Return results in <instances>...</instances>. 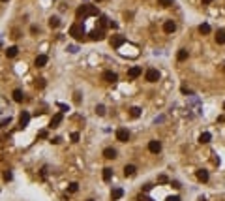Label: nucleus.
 Returning <instances> with one entry per match:
<instances>
[{"label": "nucleus", "instance_id": "22", "mask_svg": "<svg viewBox=\"0 0 225 201\" xmlns=\"http://www.w3.org/2000/svg\"><path fill=\"white\" fill-rule=\"evenodd\" d=\"M189 57V53H188V49H180L178 51V55H177V58H178V62H184L186 58Z\"/></svg>", "mask_w": 225, "mask_h": 201}, {"label": "nucleus", "instance_id": "25", "mask_svg": "<svg viewBox=\"0 0 225 201\" xmlns=\"http://www.w3.org/2000/svg\"><path fill=\"white\" fill-rule=\"evenodd\" d=\"M210 30H212V28H210L208 23H203V25L199 26V32H201V34H210Z\"/></svg>", "mask_w": 225, "mask_h": 201}, {"label": "nucleus", "instance_id": "40", "mask_svg": "<svg viewBox=\"0 0 225 201\" xmlns=\"http://www.w3.org/2000/svg\"><path fill=\"white\" fill-rule=\"evenodd\" d=\"M167 201H180L178 196H171V197H167Z\"/></svg>", "mask_w": 225, "mask_h": 201}, {"label": "nucleus", "instance_id": "9", "mask_svg": "<svg viewBox=\"0 0 225 201\" xmlns=\"http://www.w3.org/2000/svg\"><path fill=\"white\" fill-rule=\"evenodd\" d=\"M174 30H177V23L174 21H165L163 23V32L165 34H173Z\"/></svg>", "mask_w": 225, "mask_h": 201}, {"label": "nucleus", "instance_id": "42", "mask_svg": "<svg viewBox=\"0 0 225 201\" xmlns=\"http://www.w3.org/2000/svg\"><path fill=\"white\" fill-rule=\"evenodd\" d=\"M58 107H60L62 111H69V109H68V105H64V103H58Z\"/></svg>", "mask_w": 225, "mask_h": 201}, {"label": "nucleus", "instance_id": "17", "mask_svg": "<svg viewBox=\"0 0 225 201\" xmlns=\"http://www.w3.org/2000/svg\"><path fill=\"white\" fill-rule=\"evenodd\" d=\"M17 53H19V47L17 45H11V47H8V51H6V57L13 58V57H17Z\"/></svg>", "mask_w": 225, "mask_h": 201}, {"label": "nucleus", "instance_id": "49", "mask_svg": "<svg viewBox=\"0 0 225 201\" xmlns=\"http://www.w3.org/2000/svg\"><path fill=\"white\" fill-rule=\"evenodd\" d=\"M223 109H225V103H223Z\"/></svg>", "mask_w": 225, "mask_h": 201}, {"label": "nucleus", "instance_id": "19", "mask_svg": "<svg viewBox=\"0 0 225 201\" xmlns=\"http://www.w3.org/2000/svg\"><path fill=\"white\" fill-rule=\"evenodd\" d=\"M135 171H137V167H135V165H126V167H124V175L126 177H133V175H135Z\"/></svg>", "mask_w": 225, "mask_h": 201}, {"label": "nucleus", "instance_id": "48", "mask_svg": "<svg viewBox=\"0 0 225 201\" xmlns=\"http://www.w3.org/2000/svg\"><path fill=\"white\" fill-rule=\"evenodd\" d=\"M86 201H94V199H86Z\"/></svg>", "mask_w": 225, "mask_h": 201}, {"label": "nucleus", "instance_id": "27", "mask_svg": "<svg viewBox=\"0 0 225 201\" xmlns=\"http://www.w3.org/2000/svg\"><path fill=\"white\" fill-rule=\"evenodd\" d=\"M158 4L161 8H169V6H173V0H158Z\"/></svg>", "mask_w": 225, "mask_h": 201}, {"label": "nucleus", "instance_id": "11", "mask_svg": "<svg viewBox=\"0 0 225 201\" xmlns=\"http://www.w3.org/2000/svg\"><path fill=\"white\" fill-rule=\"evenodd\" d=\"M141 73H143V70H141L139 66H133V68H130V70H128V77H130V79H137Z\"/></svg>", "mask_w": 225, "mask_h": 201}, {"label": "nucleus", "instance_id": "47", "mask_svg": "<svg viewBox=\"0 0 225 201\" xmlns=\"http://www.w3.org/2000/svg\"><path fill=\"white\" fill-rule=\"evenodd\" d=\"M0 2H8V0H0Z\"/></svg>", "mask_w": 225, "mask_h": 201}, {"label": "nucleus", "instance_id": "39", "mask_svg": "<svg viewBox=\"0 0 225 201\" xmlns=\"http://www.w3.org/2000/svg\"><path fill=\"white\" fill-rule=\"evenodd\" d=\"M137 201H152V199H148L146 196H139V197H137Z\"/></svg>", "mask_w": 225, "mask_h": 201}, {"label": "nucleus", "instance_id": "41", "mask_svg": "<svg viewBox=\"0 0 225 201\" xmlns=\"http://www.w3.org/2000/svg\"><path fill=\"white\" fill-rule=\"evenodd\" d=\"M30 32H32V34H36V32H39V28H38V26H36V25H34V26H32V28H30Z\"/></svg>", "mask_w": 225, "mask_h": 201}, {"label": "nucleus", "instance_id": "15", "mask_svg": "<svg viewBox=\"0 0 225 201\" xmlns=\"http://www.w3.org/2000/svg\"><path fill=\"white\" fill-rule=\"evenodd\" d=\"M195 175H197V179H199L201 182H208V171L206 169H199Z\"/></svg>", "mask_w": 225, "mask_h": 201}, {"label": "nucleus", "instance_id": "1", "mask_svg": "<svg viewBox=\"0 0 225 201\" xmlns=\"http://www.w3.org/2000/svg\"><path fill=\"white\" fill-rule=\"evenodd\" d=\"M69 36H73L75 40H83L84 38V25H81V23H75V25H72L69 26Z\"/></svg>", "mask_w": 225, "mask_h": 201}, {"label": "nucleus", "instance_id": "32", "mask_svg": "<svg viewBox=\"0 0 225 201\" xmlns=\"http://www.w3.org/2000/svg\"><path fill=\"white\" fill-rule=\"evenodd\" d=\"M180 90H182V94H193V90H191V88H188V87H182Z\"/></svg>", "mask_w": 225, "mask_h": 201}, {"label": "nucleus", "instance_id": "4", "mask_svg": "<svg viewBox=\"0 0 225 201\" xmlns=\"http://www.w3.org/2000/svg\"><path fill=\"white\" fill-rule=\"evenodd\" d=\"M116 139L120 141V143H128V139H130V132L126 130V128H118V130H116Z\"/></svg>", "mask_w": 225, "mask_h": 201}, {"label": "nucleus", "instance_id": "14", "mask_svg": "<svg viewBox=\"0 0 225 201\" xmlns=\"http://www.w3.org/2000/svg\"><path fill=\"white\" fill-rule=\"evenodd\" d=\"M60 122H62V113H56L53 119H51V122H49V126H51V128H58Z\"/></svg>", "mask_w": 225, "mask_h": 201}, {"label": "nucleus", "instance_id": "36", "mask_svg": "<svg viewBox=\"0 0 225 201\" xmlns=\"http://www.w3.org/2000/svg\"><path fill=\"white\" fill-rule=\"evenodd\" d=\"M73 100H75V103H79V102H81V94L75 92V94H73Z\"/></svg>", "mask_w": 225, "mask_h": 201}, {"label": "nucleus", "instance_id": "38", "mask_svg": "<svg viewBox=\"0 0 225 201\" xmlns=\"http://www.w3.org/2000/svg\"><path fill=\"white\" fill-rule=\"evenodd\" d=\"M60 141H62V137H54V139H51V143H53V145H58Z\"/></svg>", "mask_w": 225, "mask_h": 201}, {"label": "nucleus", "instance_id": "46", "mask_svg": "<svg viewBox=\"0 0 225 201\" xmlns=\"http://www.w3.org/2000/svg\"><path fill=\"white\" fill-rule=\"evenodd\" d=\"M223 72H225V62H223Z\"/></svg>", "mask_w": 225, "mask_h": 201}, {"label": "nucleus", "instance_id": "24", "mask_svg": "<svg viewBox=\"0 0 225 201\" xmlns=\"http://www.w3.org/2000/svg\"><path fill=\"white\" fill-rule=\"evenodd\" d=\"M130 115H131V119H139V117H141V107H131L130 109Z\"/></svg>", "mask_w": 225, "mask_h": 201}, {"label": "nucleus", "instance_id": "34", "mask_svg": "<svg viewBox=\"0 0 225 201\" xmlns=\"http://www.w3.org/2000/svg\"><path fill=\"white\" fill-rule=\"evenodd\" d=\"M107 21H109V19L105 17V15H101V17H100V23H101V26H105V25H107Z\"/></svg>", "mask_w": 225, "mask_h": 201}, {"label": "nucleus", "instance_id": "35", "mask_svg": "<svg viewBox=\"0 0 225 201\" xmlns=\"http://www.w3.org/2000/svg\"><path fill=\"white\" fill-rule=\"evenodd\" d=\"M68 51H69V53H77L79 49H77V45H69V47H68Z\"/></svg>", "mask_w": 225, "mask_h": 201}, {"label": "nucleus", "instance_id": "12", "mask_svg": "<svg viewBox=\"0 0 225 201\" xmlns=\"http://www.w3.org/2000/svg\"><path fill=\"white\" fill-rule=\"evenodd\" d=\"M47 62H49L47 55H38V57H36V68H43V66H47Z\"/></svg>", "mask_w": 225, "mask_h": 201}, {"label": "nucleus", "instance_id": "44", "mask_svg": "<svg viewBox=\"0 0 225 201\" xmlns=\"http://www.w3.org/2000/svg\"><path fill=\"white\" fill-rule=\"evenodd\" d=\"M171 184H173V186H174V188H180V182H178V181H173V182H171Z\"/></svg>", "mask_w": 225, "mask_h": 201}, {"label": "nucleus", "instance_id": "10", "mask_svg": "<svg viewBox=\"0 0 225 201\" xmlns=\"http://www.w3.org/2000/svg\"><path fill=\"white\" fill-rule=\"evenodd\" d=\"M28 122H30V115H28L26 111H23V113H21V117H19V126H21V128H26Z\"/></svg>", "mask_w": 225, "mask_h": 201}, {"label": "nucleus", "instance_id": "26", "mask_svg": "<svg viewBox=\"0 0 225 201\" xmlns=\"http://www.w3.org/2000/svg\"><path fill=\"white\" fill-rule=\"evenodd\" d=\"M58 25H60V19L58 17H51V19H49V26H51V28H56Z\"/></svg>", "mask_w": 225, "mask_h": 201}, {"label": "nucleus", "instance_id": "30", "mask_svg": "<svg viewBox=\"0 0 225 201\" xmlns=\"http://www.w3.org/2000/svg\"><path fill=\"white\" fill-rule=\"evenodd\" d=\"M36 87H38V88H43V87H45V79H43V77L36 79Z\"/></svg>", "mask_w": 225, "mask_h": 201}, {"label": "nucleus", "instance_id": "3", "mask_svg": "<svg viewBox=\"0 0 225 201\" xmlns=\"http://www.w3.org/2000/svg\"><path fill=\"white\" fill-rule=\"evenodd\" d=\"M159 77H161V73H159V70H156V68H148L146 73H145V79L148 83H156V81H159Z\"/></svg>", "mask_w": 225, "mask_h": 201}, {"label": "nucleus", "instance_id": "43", "mask_svg": "<svg viewBox=\"0 0 225 201\" xmlns=\"http://www.w3.org/2000/svg\"><path fill=\"white\" fill-rule=\"evenodd\" d=\"M158 181H159V182H167V177H165V175H161V177L158 179Z\"/></svg>", "mask_w": 225, "mask_h": 201}, {"label": "nucleus", "instance_id": "8", "mask_svg": "<svg viewBox=\"0 0 225 201\" xmlns=\"http://www.w3.org/2000/svg\"><path fill=\"white\" fill-rule=\"evenodd\" d=\"M124 43H126V40H124L122 36H113V38H111V45L115 47V49H120Z\"/></svg>", "mask_w": 225, "mask_h": 201}, {"label": "nucleus", "instance_id": "18", "mask_svg": "<svg viewBox=\"0 0 225 201\" xmlns=\"http://www.w3.org/2000/svg\"><path fill=\"white\" fill-rule=\"evenodd\" d=\"M210 139H212V135H210V132H203V134L199 135V143L205 145V143H210Z\"/></svg>", "mask_w": 225, "mask_h": 201}, {"label": "nucleus", "instance_id": "5", "mask_svg": "<svg viewBox=\"0 0 225 201\" xmlns=\"http://www.w3.org/2000/svg\"><path fill=\"white\" fill-rule=\"evenodd\" d=\"M101 79H103L105 83H116V81H118V75H116L115 72H111V70H107V72H103V75H101Z\"/></svg>", "mask_w": 225, "mask_h": 201}, {"label": "nucleus", "instance_id": "37", "mask_svg": "<svg viewBox=\"0 0 225 201\" xmlns=\"http://www.w3.org/2000/svg\"><path fill=\"white\" fill-rule=\"evenodd\" d=\"M38 137H41V139H45V137H47V132H45V130H41L39 134H38Z\"/></svg>", "mask_w": 225, "mask_h": 201}, {"label": "nucleus", "instance_id": "33", "mask_svg": "<svg viewBox=\"0 0 225 201\" xmlns=\"http://www.w3.org/2000/svg\"><path fill=\"white\" fill-rule=\"evenodd\" d=\"M69 137H72V141H73V143H77V141H79V134H77V132H73V134L69 135Z\"/></svg>", "mask_w": 225, "mask_h": 201}, {"label": "nucleus", "instance_id": "23", "mask_svg": "<svg viewBox=\"0 0 225 201\" xmlns=\"http://www.w3.org/2000/svg\"><path fill=\"white\" fill-rule=\"evenodd\" d=\"M111 179H113V169H111V167H105V169H103V181L109 182Z\"/></svg>", "mask_w": 225, "mask_h": 201}, {"label": "nucleus", "instance_id": "21", "mask_svg": "<svg viewBox=\"0 0 225 201\" xmlns=\"http://www.w3.org/2000/svg\"><path fill=\"white\" fill-rule=\"evenodd\" d=\"M11 96H13V100H15L17 103H21V102H23V98H25V96H23V90H19V88H15Z\"/></svg>", "mask_w": 225, "mask_h": 201}, {"label": "nucleus", "instance_id": "7", "mask_svg": "<svg viewBox=\"0 0 225 201\" xmlns=\"http://www.w3.org/2000/svg\"><path fill=\"white\" fill-rule=\"evenodd\" d=\"M105 38V32H103V28H96V30H92L90 32V40L92 41H101Z\"/></svg>", "mask_w": 225, "mask_h": 201}, {"label": "nucleus", "instance_id": "16", "mask_svg": "<svg viewBox=\"0 0 225 201\" xmlns=\"http://www.w3.org/2000/svg\"><path fill=\"white\" fill-rule=\"evenodd\" d=\"M122 196H124V190H122V188H115V190L111 192V199H113V201H118Z\"/></svg>", "mask_w": 225, "mask_h": 201}, {"label": "nucleus", "instance_id": "29", "mask_svg": "<svg viewBox=\"0 0 225 201\" xmlns=\"http://www.w3.org/2000/svg\"><path fill=\"white\" fill-rule=\"evenodd\" d=\"M69 192H72V194H75L77 190H79V184H77V182H72V184H69V188H68Z\"/></svg>", "mask_w": 225, "mask_h": 201}, {"label": "nucleus", "instance_id": "28", "mask_svg": "<svg viewBox=\"0 0 225 201\" xmlns=\"http://www.w3.org/2000/svg\"><path fill=\"white\" fill-rule=\"evenodd\" d=\"M96 115L103 117L105 115V105H101V103H100V105H96Z\"/></svg>", "mask_w": 225, "mask_h": 201}, {"label": "nucleus", "instance_id": "50", "mask_svg": "<svg viewBox=\"0 0 225 201\" xmlns=\"http://www.w3.org/2000/svg\"><path fill=\"white\" fill-rule=\"evenodd\" d=\"M96 2H100V0H96Z\"/></svg>", "mask_w": 225, "mask_h": 201}, {"label": "nucleus", "instance_id": "2", "mask_svg": "<svg viewBox=\"0 0 225 201\" xmlns=\"http://www.w3.org/2000/svg\"><path fill=\"white\" fill-rule=\"evenodd\" d=\"M75 15H77V19H84V17H88V15H98V10L94 8V6H81L79 10L75 11Z\"/></svg>", "mask_w": 225, "mask_h": 201}, {"label": "nucleus", "instance_id": "6", "mask_svg": "<svg viewBox=\"0 0 225 201\" xmlns=\"http://www.w3.org/2000/svg\"><path fill=\"white\" fill-rule=\"evenodd\" d=\"M148 150L152 152V154H159V152H161V141L152 139V141L148 143Z\"/></svg>", "mask_w": 225, "mask_h": 201}, {"label": "nucleus", "instance_id": "31", "mask_svg": "<svg viewBox=\"0 0 225 201\" xmlns=\"http://www.w3.org/2000/svg\"><path fill=\"white\" fill-rule=\"evenodd\" d=\"M13 179V173L11 171H4V181H11Z\"/></svg>", "mask_w": 225, "mask_h": 201}, {"label": "nucleus", "instance_id": "13", "mask_svg": "<svg viewBox=\"0 0 225 201\" xmlns=\"http://www.w3.org/2000/svg\"><path fill=\"white\" fill-rule=\"evenodd\" d=\"M103 158H107V160H115L116 158V150L113 149V147H107L103 150Z\"/></svg>", "mask_w": 225, "mask_h": 201}, {"label": "nucleus", "instance_id": "20", "mask_svg": "<svg viewBox=\"0 0 225 201\" xmlns=\"http://www.w3.org/2000/svg\"><path fill=\"white\" fill-rule=\"evenodd\" d=\"M216 43H220V45L225 43V30H218L216 32Z\"/></svg>", "mask_w": 225, "mask_h": 201}, {"label": "nucleus", "instance_id": "45", "mask_svg": "<svg viewBox=\"0 0 225 201\" xmlns=\"http://www.w3.org/2000/svg\"><path fill=\"white\" fill-rule=\"evenodd\" d=\"M214 0H203V4H212Z\"/></svg>", "mask_w": 225, "mask_h": 201}]
</instances>
